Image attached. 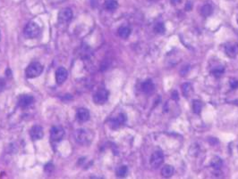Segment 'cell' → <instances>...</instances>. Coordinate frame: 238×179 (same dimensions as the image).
Segmentation results:
<instances>
[{
    "instance_id": "1",
    "label": "cell",
    "mask_w": 238,
    "mask_h": 179,
    "mask_svg": "<svg viewBox=\"0 0 238 179\" xmlns=\"http://www.w3.org/2000/svg\"><path fill=\"white\" fill-rule=\"evenodd\" d=\"M74 138L75 141L82 145H88L92 142L93 138V134L91 131L85 129H82L76 130L74 134Z\"/></svg>"
},
{
    "instance_id": "2",
    "label": "cell",
    "mask_w": 238,
    "mask_h": 179,
    "mask_svg": "<svg viewBox=\"0 0 238 179\" xmlns=\"http://www.w3.org/2000/svg\"><path fill=\"white\" fill-rule=\"evenodd\" d=\"M23 34L27 38H35L40 34V28L36 22H29L24 28Z\"/></svg>"
},
{
    "instance_id": "3",
    "label": "cell",
    "mask_w": 238,
    "mask_h": 179,
    "mask_svg": "<svg viewBox=\"0 0 238 179\" xmlns=\"http://www.w3.org/2000/svg\"><path fill=\"white\" fill-rule=\"evenodd\" d=\"M43 72V67L40 63H31L26 69V76L29 79L39 77Z\"/></svg>"
},
{
    "instance_id": "4",
    "label": "cell",
    "mask_w": 238,
    "mask_h": 179,
    "mask_svg": "<svg viewBox=\"0 0 238 179\" xmlns=\"http://www.w3.org/2000/svg\"><path fill=\"white\" fill-rule=\"evenodd\" d=\"M65 136V130L61 126H55L50 130V137L53 142H59Z\"/></svg>"
},
{
    "instance_id": "5",
    "label": "cell",
    "mask_w": 238,
    "mask_h": 179,
    "mask_svg": "<svg viewBox=\"0 0 238 179\" xmlns=\"http://www.w3.org/2000/svg\"><path fill=\"white\" fill-rule=\"evenodd\" d=\"M164 161V154L161 151H155L151 157V166L154 168H159L160 165L163 163Z\"/></svg>"
},
{
    "instance_id": "6",
    "label": "cell",
    "mask_w": 238,
    "mask_h": 179,
    "mask_svg": "<svg viewBox=\"0 0 238 179\" xmlns=\"http://www.w3.org/2000/svg\"><path fill=\"white\" fill-rule=\"evenodd\" d=\"M108 99V91L106 89H100L94 94L93 101L96 104H104Z\"/></svg>"
},
{
    "instance_id": "7",
    "label": "cell",
    "mask_w": 238,
    "mask_h": 179,
    "mask_svg": "<svg viewBox=\"0 0 238 179\" xmlns=\"http://www.w3.org/2000/svg\"><path fill=\"white\" fill-rule=\"evenodd\" d=\"M225 50L228 57H236V55H238V43H236V42L227 43L225 46Z\"/></svg>"
},
{
    "instance_id": "8",
    "label": "cell",
    "mask_w": 238,
    "mask_h": 179,
    "mask_svg": "<svg viewBox=\"0 0 238 179\" xmlns=\"http://www.w3.org/2000/svg\"><path fill=\"white\" fill-rule=\"evenodd\" d=\"M126 121V116L124 113H120L118 114L116 117H115L114 119L111 120L110 121V127L113 129H118L119 127H121L123 124H124V122Z\"/></svg>"
},
{
    "instance_id": "9",
    "label": "cell",
    "mask_w": 238,
    "mask_h": 179,
    "mask_svg": "<svg viewBox=\"0 0 238 179\" xmlns=\"http://www.w3.org/2000/svg\"><path fill=\"white\" fill-rule=\"evenodd\" d=\"M68 76V72L64 67H59L56 72V80L58 85H61L65 82Z\"/></svg>"
},
{
    "instance_id": "10",
    "label": "cell",
    "mask_w": 238,
    "mask_h": 179,
    "mask_svg": "<svg viewBox=\"0 0 238 179\" xmlns=\"http://www.w3.org/2000/svg\"><path fill=\"white\" fill-rule=\"evenodd\" d=\"M72 18V12L70 8H64L60 11L58 19L61 22H68Z\"/></svg>"
},
{
    "instance_id": "11",
    "label": "cell",
    "mask_w": 238,
    "mask_h": 179,
    "mask_svg": "<svg viewBox=\"0 0 238 179\" xmlns=\"http://www.w3.org/2000/svg\"><path fill=\"white\" fill-rule=\"evenodd\" d=\"M43 135V129L40 126H33L30 129V136L33 140L41 139Z\"/></svg>"
},
{
    "instance_id": "12",
    "label": "cell",
    "mask_w": 238,
    "mask_h": 179,
    "mask_svg": "<svg viewBox=\"0 0 238 179\" xmlns=\"http://www.w3.org/2000/svg\"><path fill=\"white\" fill-rule=\"evenodd\" d=\"M33 101H34V99L31 95L25 94V95H22L20 97V99L18 101V104H19L20 107L26 108L30 106L33 103Z\"/></svg>"
},
{
    "instance_id": "13",
    "label": "cell",
    "mask_w": 238,
    "mask_h": 179,
    "mask_svg": "<svg viewBox=\"0 0 238 179\" xmlns=\"http://www.w3.org/2000/svg\"><path fill=\"white\" fill-rule=\"evenodd\" d=\"M76 118L81 122H85L90 119V112L85 108H80L76 112Z\"/></svg>"
},
{
    "instance_id": "14",
    "label": "cell",
    "mask_w": 238,
    "mask_h": 179,
    "mask_svg": "<svg viewBox=\"0 0 238 179\" xmlns=\"http://www.w3.org/2000/svg\"><path fill=\"white\" fill-rule=\"evenodd\" d=\"M155 86L152 79H147L142 84V90L146 94H152L154 91Z\"/></svg>"
},
{
    "instance_id": "15",
    "label": "cell",
    "mask_w": 238,
    "mask_h": 179,
    "mask_svg": "<svg viewBox=\"0 0 238 179\" xmlns=\"http://www.w3.org/2000/svg\"><path fill=\"white\" fill-rule=\"evenodd\" d=\"M174 167L171 165H165L161 169V175L163 177H171L174 175Z\"/></svg>"
},
{
    "instance_id": "16",
    "label": "cell",
    "mask_w": 238,
    "mask_h": 179,
    "mask_svg": "<svg viewBox=\"0 0 238 179\" xmlns=\"http://www.w3.org/2000/svg\"><path fill=\"white\" fill-rule=\"evenodd\" d=\"M182 89H183V94L185 97H190L191 94L194 93L193 90V86L190 83H185L182 86Z\"/></svg>"
},
{
    "instance_id": "17",
    "label": "cell",
    "mask_w": 238,
    "mask_h": 179,
    "mask_svg": "<svg viewBox=\"0 0 238 179\" xmlns=\"http://www.w3.org/2000/svg\"><path fill=\"white\" fill-rule=\"evenodd\" d=\"M104 7L108 11H114L117 8L118 4L115 0H107L104 4Z\"/></svg>"
},
{
    "instance_id": "18",
    "label": "cell",
    "mask_w": 238,
    "mask_h": 179,
    "mask_svg": "<svg viewBox=\"0 0 238 179\" xmlns=\"http://www.w3.org/2000/svg\"><path fill=\"white\" fill-rule=\"evenodd\" d=\"M222 165H223V160L219 157H214L211 159L210 166L215 169H219L222 167Z\"/></svg>"
},
{
    "instance_id": "19",
    "label": "cell",
    "mask_w": 238,
    "mask_h": 179,
    "mask_svg": "<svg viewBox=\"0 0 238 179\" xmlns=\"http://www.w3.org/2000/svg\"><path fill=\"white\" fill-rule=\"evenodd\" d=\"M131 29L128 27H120L118 29V35L121 37L122 38H127L130 36Z\"/></svg>"
},
{
    "instance_id": "20",
    "label": "cell",
    "mask_w": 238,
    "mask_h": 179,
    "mask_svg": "<svg viewBox=\"0 0 238 179\" xmlns=\"http://www.w3.org/2000/svg\"><path fill=\"white\" fill-rule=\"evenodd\" d=\"M202 109V103L200 100H194L193 103V110L196 114H200Z\"/></svg>"
},
{
    "instance_id": "21",
    "label": "cell",
    "mask_w": 238,
    "mask_h": 179,
    "mask_svg": "<svg viewBox=\"0 0 238 179\" xmlns=\"http://www.w3.org/2000/svg\"><path fill=\"white\" fill-rule=\"evenodd\" d=\"M212 11H213V9H212V7L210 5H205L201 9V14L204 17H208L212 14Z\"/></svg>"
},
{
    "instance_id": "22",
    "label": "cell",
    "mask_w": 238,
    "mask_h": 179,
    "mask_svg": "<svg viewBox=\"0 0 238 179\" xmlns=\"http://www.w3.org/2000/svg\"><path fill=\"white\" fill-rule=\"evenodd\" d=\"M127 171H128V168H127L126 166H120L119 168H117L115 174H116L117 177H125V175L127 174Z\"/></svg>"
},
{
    "instance_id": "23",
    "label": "cell",
    "mask_w": 238,
    "mask_h": 179,
    "mask_svg": "<svg viewBox=\"0 0 238 179\" xmlns=\"http://www.w3.org/2000/svg\"><path fill=\"white\" fill-rule=\"evenodd\" d=\"M154 31L158 34H163L166 31V28L163 22H158L154 26Z\"/></svg>"
},
{
    "instance_id": "24",
    "label": "cell",
    "mask_w": 238,
    "mask_h": 179,
    "mask_svg": "<svg viewBox=\"0 0 238 179\" xmlns=\"http://www.w3.org/2000/svg\"><path fill=\"white\" fill-rule=\"evenodd\" d=\"M224 72H225V68H224L223 66H217V67H215V68L211 71V73H212L215 77H217V78L221 77Z\"/></svg>"
},
{
    "instance_id": "25",
    "label": "cell",
    "mask_w": 238,
    "mask_h": 179,
    "mask_svg": "<svg viewBox=\"0 0 238 179\" xmlns=\"http://www.w3.org/2000/svg\"><path fill=\"white\" fill-rule=\"evenodd\" d=\"M229 85L232 89H236L238 87V80L236 79H231L229 80Z\"/></svg>"
},
{
    "instance_id": "26",
    "label": "cell",
    "mask_w": 238,
    "mask_h": 179,
    "mask_svg": "<svg viewBox=\"0 0 238 179\" xmlns=\"http://www.w3.org/2000/svg\"><path fill=\"white\" fill-rule=\"evenodd\" d=\"M189 70H190V66L189 65H184L182 69H181L180 71V74L182 76H186V74L189 72Z\"/></svg>"
},
{
    "instance_id": "27",
    "label": "cell",
    "mask_w": 238,
    "mask_h": 179,
    "mask_svg": "<svg viewBox=\"0 0 238 179\" xmlns=\"http://www.w3.org/2000/svg\"><path fill=\"white\" fill-rule=\"evenodd\" d=\"M172 99H174V100H178L179 99V94H178V93H177V91H174L173 93H172Z\"/></svg>"
},
{
    "instance_id": "28",
    "label": "cell",
    "mask_w": 238,
    "mask_h": 179,
    "mask_svg": "<svg viewBox=\"0 0 238 179\" xmlns=\"http://www.w3.org/2000/svg\"><path fill=\"white\" fill-rule=\"evenodd\" d=\"M5 86H6V83L4 81V79H0V91H2L5 88Z\"/></svg>"
},
{
    "instance_id": "29",
    "label": "cell",
    "mask_w": 238,
    "mask_h": 179,
    "mask_svg": "<svg viewBox=\"0 0 238 179\" xmlns=\"http://www.w3.org/2000/svg\"><path fill=\"white\" fill-rule=\"evenodd\" d=\"M191 9H192V3L190 1H187L186 5H185V10L186 11H190Z\"/></svg>"
},
{
    "instance_id": "30",
    "label": "cell",
    "mask_w": 238,
    "mask_h": 179,
    "mask_svg": "<svg viewBox=\"0 0 238 179\" xmlns=\"http://www.w3.org/2000/svg\"><path fill=\"white\" fill-rule=\"evenodd\" d=\"M181 1L182 0H171V3H172V5H178V4H180Z\"/></svg>"
},
{
    "instance_id": "31",
    "label": "cell",
    "mask_w": 238,
    "mask_h": 179,
    "mask_svg": "<svg viewBox=\"0 0 238 179\" xmlns=\"http://www.w3.org/2000/svg\"><path fill=\"white\" fill-rule=\"evenodd\" d=\"M234 103H235V104H238V100L235 101V102H234Z\"/></svg>"
},
{
    "instance_id": "32",
    "label": "cell",
    "mask_w": 238,
    "mask_h": 179,
    "mask_svg": "<svg viewBox=\"0 0 238 179\" xmlns=\"http://www.w3.org/2000/svg\"><path fill=\"white\" fill-rule=\"evenodd\" d=\"M237 22H238V17H237Z\"/></svg>"
},
{
    "instance_id": "33",
    "label": "cell",
    "mask_w": 238,
    "mask_h": 179,
    "mask_svg": "<svg viewBox=\"0 0 238 179\" xmlns=\"http://www.w3.org/2000/svg\"><path fill=\"white\" fill-rule=\"evenodd\" d=\"M151 1H152V0H151Z\"/></svg>"
}]
</instances>
